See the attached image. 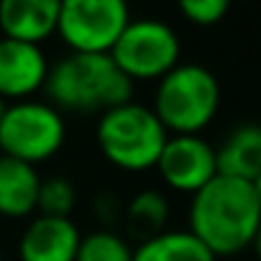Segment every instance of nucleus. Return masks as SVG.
<instances>
[{"mask_svg": "<svg viewBox=\"0 0 261 261\" xmlns=\"http://www.w3.org/2000/svg\"><path fill=\"white\" fill-rule=\"evenodd\" d=\"M261 223V202L251 182L218 174L190 205V233L215 256L241 253L253 243Z\"/></svg>", "mask_w": 261, "mask_h": 261, "instance_id": "1", "label": "nucleus"}, {"mask_svg": "<svg viewBox=\"0 0 261 261\" xmlns=\"http://www.w3.org/2000/svg\"><path fill=\"white\" fill-rule=\"evenodd\" d=\"M49 102L62 113H105L134 97L130 82L110 54H64L49 67L46 87Z\"/></svg>", "mask_w": 261, "mask_h": 261, "instance_id": "2", "label": "nucleus"}, {"mask_svg": "<svg viewBox=\"0 0 261 261\" xmlns=\"http://www.w3.org/2000/svg\"><path fill=\"white\" fill-rule=\"evenodd\" d=\"M95 139L102 156L123 172H149L169 141V130L156 113L141 102H123L100 115Z\"/></svg>", "mask_w": 261, "mask_h": 261, "instance_id": "3", "label": "nucleus"}, {"mask_svg": "<svg viewBox=\"0 0 261 261\" xmlns=\"http://www.w3.org/2000/svg\"><path fill=\"white\" fill-rule=\"evenodd\" d=\"M220 105V85L202 64L179 62L156 82L151 110L169 130V136H200Z\"/></svg>", "mask_w": 261, "mask_h": 261, "instance_id": "4", "label": "nucleus"}, {"mask_svg": "<svg viewBox=\"0 0 261 261\" xmlns=\"http://www.w3.org/2000/svg\"><path fill=\"white\" fill-rule=\"evenodd\" d=\"M64 118L51 102H11L8 113L0 120V154L31 167L51 159L64 146Z\"/></svg>", "mask_w": 261, "mask_h": 261, "instance_id": "5", "label": "nucleus"}, {"mask_svg": "<svg viewBox=\"0 0 261 261\" xmlns=\"http://www.w3.org/2000/svg\"><path fill=\"white\" fill-rule=\"evenodd\" d=\"M110 57L130 82H159L179 64L182 46L174 29L164 21L130 18Z\"/></svg>", "mask_w": 261, "mask_h": 261, "instance_id": "6", "label": "nucleus"}, {"mask_svg": "<svg viewBox=\"0 0 261 261\" xmlns=\"http://www.w3.org/2000/svg\"><path fill=\"white\" fill-rule=\"evenodd\" d=\"M130 23L120 0H64L57 34L74 54H110Z\"/></svg>", "mask_w": 261, "mask_h": 261, "instance_id": "7", "label": "nucleus"}, {"mask_svg": "<svg viewBox=\"0 0 261 261\" xmlns=\"http://www.w3.org/2000/svg\"><path fill=\"white\" fill-rule=\"evenodd\" d=\"M156 172L174 192L197 195L218 177V154L202 136H169Z\"/></svg>", "mask_w": 261, "mask_h": 261, "instance_id": "8", "label": "nucleus"}, {"mask_svg": "<svg viewBox=\"0 0 261 261\" xmlns=\"http://www.w3.org/2000/svg\"><path fill=\"white\" fill-rule=\"evenodd\" d=\"M49 59L41 46L0 39V97L8 102L31 100L46 87Z\"/></svg>", "mask_w": 261, "mask_h": 261, "instance_id": "9", "label": "nucleus"}, {"mask_svg": "<svg viewBox=\"0 0 261 261\" xmlns=\"http://www.w3.org/2000/svg\"><path fill=\"white\" fill-rule=\"evenodd\" d=\"M82 243L80 228L69 218H34L18 241L21 261H77Z\"/></svg>", "mask_w": 261, "mask_h": 261, "instance_id": "10", "label": "nucleus"}, {"mask_svg": "<svg viewBox=\"0 0 261 261\" xmlns=\"http://www.w3.org/2000/svg\"><path fill=\"white\" fill-rule=\"evenodd\" d=\"M59 0H3L0 3V31L3 39L41 46L59 26Z\"/></svg>", "mask_w": 261, "mask_h": 261, "instance_id": "11", "label": "nucleus"}, {"mask_svg": "<svg viewBox=\"0 0 261 261\" xmlns=\"http://www.w3.org/2000/svg\"><path fill=\"white\" fill-rule=\"evenodd\" d=\"M41 177L36 167L0 156V215L3 218H29L39 210V192H41Z\"/></svg>", "mask_w": 261, "mask_h": 261, "instance_id": "12", "label": "nucleus"}, {"mask_svg": "<svg viewBox=\"0 0 261 261\" xmlns=\"http://www.w3.org/2000/svg\"><path fill=\"white\" fill-rule=\"evenodd\" d=\"M218 154V174L256 182L261 174V125L243 123L233 128L225 141L215 149Z\"/></svg>", "mask_w": 261, "mask_h": 261, "instance_id": "13", "label": "nucleus"}, {"mask_svg": "<svg viewBox=\"0 0 261 261\" xmlns=\"http://www.w3.org/2000/svg\"><path fill=\"white\" fill-rule=\"evenodd\" d=\"M134 261H218L190 230H164L134 248Z\"/></svg>", "mask_w": 261, "mask_h": 261, "instance_id": "14", "label": "nucleus"}, {"mask_svg": "<svg viewBox=\"0 0 261 261\" xmlns=\"http://www.w3.org/2000/svg\"><path fill=\"white\" fill-rule=\"evenodd\" d=\"M167 218H169V200L159 190H141L125 205V213H123L125 230L134 238H139V243L164 233Z\"/></svg>", "mask_w": 261, "mask_h": 261, "instance_id": "15", "label": "nucleus"}, {"mask_svg": "<svg viewBox=\"0 0 261 261\" xmlns=\"http://www.w3.org/2000/svg\"><path fill=\"white\" fill-rule=\"evenodd\" d=\"M77 261H134V248L120 233L102 228L82 236Z\"/></svg>", "mask_w": 261, "mask_h": 261, "instance_id": "16", "label": "nucleus"}, {"mask_svg": "<svg viewBox=\"0 0 261 261\" xmlns=\"http://www.w3.org/2000/svg\"><path fill=\"white\" fill-rule=\"evenodd\" d=\"M77 202V190L67 177H49L41 182L39 192V213L49 218H69Z\"/></svg>", "mask_w": 261, "mask_h": 261, "instance_id": "17", "label": "nucleus"}, {"mask_svg": "<svg viewBox=\"0 0 261 261\" xmlns=\"http://www.w3.org/2000/svg\"><path fill=\"white\" fill-rule=\"evenodd\" d=\"M179 13L195 26H215L225 18L228 3L225 0H185L179 3Z\"/></svg>", "mask_w": 261, "mask_h": 261, "instance_id": "18", "label": "nucleus"}, {"mask_svg": "<svg viewBox=\"0 0 261 261\" xmlns=\"http://www.w3.org/2000/svg\"><path fill=\"white\" fill-rule=\"evenodd\" d=\"M253 251H256V256H258V261H261V223H258V228H256V236H253Z\"/></svg>", "mask_w": 261, "mask_h": 261, "instance_id": "19", "label": "nucleus"}, {"mask_svg": "<svg viewBox=\"0 0 261 261\" xmlns=\"http://www.w3.org/2000/svg\"><path fill=\"white\" fill-rule=\"evenodd\" d=\"M8 105H11L8 100H3V97H0V120H3V115L8 113Z\"/></svg>", "mask_w": 261, "mask_h": 261, "instance_id": "20", "label": "nucleus"}, {"mask_svg": "<svg viewBox=\"0 0 261 261\" xmlns=\"http://www.w3.org/2000/svg\"><path fill=\"white\" fill-rule=\"evenodd\" d=\"M253 190H256V197H258V202H261V174H258V179L253 182Z\"/></svg>", "mask_w": 261, "mask_h": 261, "instance_id": "21", "label": "nucleus"}, {"mask_svg": "<svg viewBox=\"0 0 261 261\" xmlns=\"http://www.w3.org/2000/svg\"><path fill=\"white\" fill-rule=\"evenodd\" d=\"M0 156H3V154H0Z\"/></svg>", "mask_w": 261, "mask_h": 261, "instance_id": "22", "label": "nucleus"}]
</instances>
